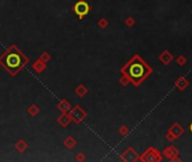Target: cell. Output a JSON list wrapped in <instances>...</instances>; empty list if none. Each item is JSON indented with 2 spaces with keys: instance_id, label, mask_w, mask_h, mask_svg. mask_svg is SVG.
<instances>
[{
  "instance_id": "23",
  "label": "cell",
  "mask_w": 192,
  "mask_h": 162,
  "mask_svg": "<svg viewBox=\"0 0 192 162\" xmlns=\"http://www.w3.org/2000/svg\"><path fill=\"white\" fill-rule=\"evenodd\" d=\"M190 132L192 133V123H191V124H190Z\"/></svg>"
},
{
  "instance_id": "13",
  "label": "cell",
  "mask_w": 192,
  "mask_h": 162,
  "mask_svg": "<svg viewBox=\"0 0 192 162\" xmlns=\"http://www.w3.org/2000/svg\"><path fill=\"white\" fill-rule=\"evenodd\" d=\"M175 62L178 63V65H180V66L186 65V56H184V55H179V56H178V57H176V59H175Z\"/></svg>"
},
{
  "instance_id": "7",
  "label": "cell",
  "mask_w": 192,
  "mask_h": 162,
  "mask_svg": "<svg viewBox=\"0 0 192 162\" xmlns=\"http://www.w3.org/2000/svg\"><path fill=\"white\" fill-rule=\"evenodd\" d=\"M123 160H125V161H136V160H139V156H138V153L135 152V150L133 148H128L123 153Z\"/></svg>"
},
{
  "instance_id": "2",
  "label": "cell",
  "mask_w": 192,
  "mask_h": 162,
  "mask_svg": "<svg viewBox=\"0 0 192 162\" xmlns=\"http://www.w3.org/2000/svg\"><path fill=\"white\" fill-rule=\"evenodd\" d=\"M26 63H28V59L15 45L0 56V64L5 66L13 76H15Z\"/></svg>"
},
{
  "instance_id": "18",
  "label": "cell",
  "mask_w": 192,
  "mask_h": 162,
  "mask_svg": "<svg viewBox=\"0 0 192 162\" xmlns=\"http://www.w3.org/2000/svg\"><path fill=\"white\" fill-rule=\"evenodd\" d=\"M125 24H126L128 27H133L134 25H135V19H134L133 17H128L127 19L125 20Z\"/></svg>"
},
{
  "instance_id": "6",
  "label": "cell",
  "mask_w": 192,
  "mask_h": 162,
  "mask_svg": "<svg viewBox=\"0 0 192 162\" xmlns=\"http://www.w3.org/2000/svg\"><path fill=\"white\" fill-rule=\"evenodd\" d=\"M89 10H90V7H89L88 3L85 2V1H83V0H80V1H78V2L75 3L74 11L76 13V15H78L80 18L84 17L85 15L89 13Z\"/></svg>"
},
{
  "instance_id": "21",
  "label": "cell",
  "mask_w": 192,
  "mask_h": 162,
  "mask_svg": "<svg viewBox=\"0 0 192 162\" xmlns=\"http://www.w3.org/2000/svg\"><path fill=\"white\" fill-rule=\"evenodd\" d=\"M28 113H29L30 115L35 116L36 114L38 113V107H37V106H32L29 109H28Z\"/></svg>"
},
{
  "instance_id": "1",
  "label": "cell",
  "mask_w": 192,
  "mask_h": 162,
  "mask_svg": "<svg viewBox=\"0 0 192 162\" xmlns=\"http://www.w3.org/2000/svg\"><path fill=\"white\" fill-rule=\"evenodd\" d=\"M120 72L127 77L133 86L138 87L153 73V69L142 56L135 54L121 68Z\"/></svg>"
},
{
  "instance_id": "11",
  "label": "cell",
  "mask_w": 192,
  "mask_h": 162,
  "mask_svg": "<svg viewBox=\"0 0 192 162\" xmlns=\"http://www.w3.org/2000/svg\"><path fill=\"white\" fill-rule=\"evenodd\" d=\"M64 144L66 146H68L69 149H72V148H73V146L75 145V144H76V142H75V140L74 139H72L71 136H69L68 139L65 140L64 141Z\"/></svg>"
},
{
  "instance_id": "19",
  "label": "cell",
  "mask_w": 192,
  "mask_h": 162,
  "mask_svg": "<svg viewBox=\"0 0 192 162\" xmlns=\"http://www.w3.org/2000/svg\"><path fill=\"white\" fill-rule=\"evenodd\" d=\"M98 26L100 27V28H106V27L108 26V22L104 18H101L100 20H99V23H98Z\"/></svg>"
},
{
  "instance_id": "14",
  "label": "cell",
  "mask_w": 192,
  "mask_h": 162,
  "mask_svg": "<svg viewBox=\"0 0 192 162\" xmlns=\"http://www.w3.org/2000/svg\"><path fill=\"white\" fill-rule=\"evenodd\" d=\"M16 149L19 151V152H23V151H25V150L27 149V144L24 141H19V142L16 144Z\"/></svg>"
},
{
  "instance_id": "4",
  "label": "cell",
  "mask_w": 192,
  "mask_h": 162,
  "mask_svg": "<svg viewBox=\"0 0 192 162\" xmlns=\"http://www.w3.org/2000/svg\"><path fill=\"white\" fill-rule=\"evenodd\" d=\"M183 134H184V128L180 125L179 123H175V124H173V125L169 128L167 134H166L165 137L169 142H172V141H174V140L180 139Z\"/></svg>"
},
{
  "instance_id": "16",
  "label": "cell",
  "mask_w": 192,
  "mask_h": 162,
  "mask_svg": "<svg viewBox=\"0 0 192 162\" xmlns=\"http://www.w3.org/2000/svg\"><path fill=\"white\" fill-rule=\"evenodd\" d=\"M59 108L62 110V112H66L69 108H70V105H69L68 101H65V100H63V101H61V103L59 104Z\"/></svg>"
},
{
  "instance_id": "20",
  "label": "cell",
  "mask_w": 192,
  "mask_h": 162,
  "mask_svg": "<svg viewBox=\"0 0 192 162\" xmlns=\"http://www.w3.org/2000/svg\"><path fill=\"white\" fill-rule=\"evenodd\" d=\"M119 81H120V83H121V85H123V86H127L128 83L130 82L129 79H128V78H127V77H126V76H124V74L121 76V78H120V79H119Z\"/></svg>"
},
{
  "instance_id": "22",
  "label": "cell",
  "mask_w": 192,
  "mask_h": 162,
  "mask_svg": "<svg viewBox=\"0 0 192 162\" xmlns=\"http://www.w3.org/2000/svg\"><path fill=\"white\" fill-rule=\"evenodd\" d=\"M119 132H120L121 135H126V134L129 132V129H128L127 126H121L120 129H119Z\"/></svg>"
},
{
  "instance_id": "15",
  "label": "cell",
  "mask_w": 192,
  "mask_h": 162,
  "mask_svg": "<svg viewBox=\"0 0 192 162\" xmlns=\"http://www.w3.org/2000/svg\"><path fill=\"white\" fill-rule=\"evenodd\" d=\"M59 122H60V124H61V125L66 126L69 124V122H70V118H69V117L66 115H62L59 118Z\"/></svg>"
},
{
  "instance_id": "9",
  "label": "cell",
  "mask_w": 192,
  "mask_h": 162,
  "mask_svg": "<svg viewBox=\"0 0 192 162\" xmlns=\"http://www.w3.org/2000/svg\"><path fill=\"white\" fill-rule=\"evenodd\" d=\"M159 59H160V61L163 63V64H164V65H169L170 63L173 61V55L170 51L165 50V51H163L162 53L160 54Z\"/></svg>"
},
{
  "instance_id": "10",
  "label": "cell",
  "mask_w": 192,
  "mask_h": 162,
  "mask_svg": "<svg viewBox=\"0 0 192 162\" xmlns=\"http://www.w3.org/2000/svg\"><path fill=\"white\" fill-rule=\"evenodd\" d=\"M174 85H175V87L178 88V89L181 90V91H183V90L186 89V88L189 87L190 83H189V81H188L186 78H184V77H180L179 79L174 82Z\"/></svg>"
},
{
  "instance_id": "12",
  "label": "cell",
  "mask_w": 192,
  "mask_h": 162,
  "mask_svg": "<svg viewBox=\"0 0 192 162\" xmlns=\"http://www.w3.org/2000/svg\"><path fill=\"white\" fill-rule=\"evenodd\" d=\"M33 68L37 71V72H42L43 69L45 68V63H42L41 61H38V62H35L34 63V65H33Z\"/></svg>"
},
{
  "instance_id": "8",
  "label": "cell",
  "mask_w": 192,
  "mask_h": 162,
  "mask_svg": "<svg viewBox=\"0 0 192 162\" xmlns=\"http://www.w3.org/2000/svg\"><path fill=\"white\" fill-rule=\"evenodd\" d=\"M71 116H72V118L74 119L75 122H76V123H80L82 121V119H83L85 117V116H87V114H85V112L81 108V107L76 106L71 112Z\"/></svg>"
},
{
  "instance_id": "17",
  "label": "cell",
  "mask_w": 192,
  "mask_h": 162,
  "mask_svg": "<svg viewBox=\"0 0 192 162\" xmlns=\"http://www.w3.org/2000/svg\"><path fill=\"white\" fill-rule=\"evenodd\" d=\"M76 93H78L79 96H84L85 93H87V89L83 86H80L76 88Z\"/></svg>"
},
{
  "instance_id": "5",
  "label": "cell",
  "mask_w": 192,
  "mask_h": 162,
  "mask_svg": "<svg viewBox=\"0 0 192 162\" xmlns=\"http://www.w3.org/2000/svg\"><path fill=\"white\" fill-rule=\"evenodd\" d=\"M162 154L165 156L166 159H169L170 161H180V159L178 158V156L180 154V152L175 146L170 145V146H167V148H165V149L163 150Z\"/></svg>"
},
{
  "instance_id": "3",
  "label": "cell",
  "mask_w": 192,
  "mask_h": 162,
  "mask_svg": "<svg viewBox=\"0 0 192 162\" xmlns=\"http://www.w3.org/2000/svg\"><path fill=\"white\" fill-rule=\"evenodd\" d=\"M139 160L144 162H147V161L161 162L163 160V156L159 150H156L155 148H153V146H151V148H148V149L139 156Z\"/></svg>"
}]
</instances>
